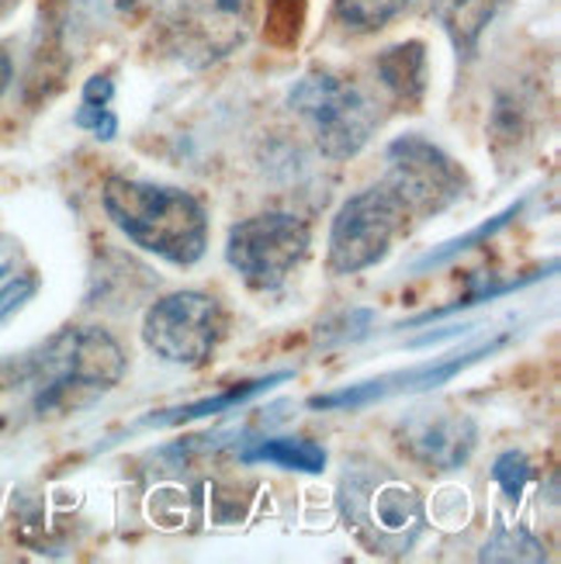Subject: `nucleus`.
I'll list each match as a JSON object with an SVG mask.
<instances>
[{
    "mask_svg": "<svg viewBox=\"0 0 561 564\" xmlns=\"http://www.w3.org/2000/svg\"><path fill=\"white\" fill-rule=\"evenodd\" d=\"M0 384H35V412H73L111 391L126 375V350L101 326H69L29 360L4 367Z\"/></svg>",
    "mask_w": 561,
    "mask_h": 564,
    "instance_id": "obj_1",
    "label": "nucleus"
},
{
    "mask_svg": "<svg viewBox=\"0 0 561 564\" xmlns=\"http://www.w3.org/2000/svg\"><path fill=\"white\" fill-rule=\"evenodd\" d=\"M101 205L129 242L174 267H194L208 250L205 205L184 187L111 177L101 191Z\"/></svg>",
    "mask_w": 561,
    "mask_h": 564,
    "instance_id": "obj_2",
    "label": "nucleus"
},
{
    "mask_svg": "<svg viewBox=\"0 0 561 564\" xmlns=\"http://www.w3.org/2000/svg\"><path fill=\"white\" fill-rule=\"evenodd\" d=\"M339 512L347 530L371 554L402 557L427 530V506L420 492L388 468H350L339 481Z\"/></svg>",
    "mask_w": 561,
    "mask_h": 564,
    "instance_id": "obj_3",
    "label": "nucleus"
},
{
    "mask_svg": "<svg viewBox=\"0 0 561 564\" xmlns=\"http://www.w3.org/2000/svg\"><path fill=\"white\" fill-rule=\"evenodd\" d=\"M288 105L312 129L326 160H354L381 126V108L357 80L336 73H309L288 94Z\"/></svg>",
    "mask_w": 561,
    "mask_h": 564,
    "instance_id": "obj_4",
    "label": "nucleus"
},
{
    "mask_svg": "<svg viewBox=\"0 0 561 564\" xmlns=\"http://www.w3.org/2000/svg\"><path fill=\"white\" fill-rule=\"evenodd\" d=\"M253 32V0H160L157 42L191 69L229 59Z\"/></svg>",
    "mask_w": 561,
    "mask_h": 564,
    "instance_id": "obj_5",
    "label": "nucleus"
},
{
    "mask_svg": "<svg viewBox=\"0 0 561 564\" xmlns=\"http://www.w3.org/2000/svg\"><path fill=\"white\" fill-rule=\"evenodd\" d=\"M312 229L291 212L242 218L226 236V263L253 291H278L309 257Z\"/></svg>",
    "mask_w": 561,
    "mask_h": 564,
    "instance_id": "obj_6",
    "label": "nucleus"
},
{
    "mask_svg": "<svg viewBox=\"0 0 561 564\" xmlns=\"http://www.w3.org/2000/svg\"><path fill=\"white\" fill-rule=\"evenodd\" d=\"M409 215L396 202V194L385 184L357 191L339 205L330 226V253L326 267L336 278H350L381 263L392 250L396 236L406 232Z\"/></svg>",
    "mask_w": 561,
    "mask_h": 564,
    "instance_id": "obj_7",
    "label": "nucleus"
},
{
    "mask_svg": "<svg viewBox=\"0 0 561 564\" xmlns=\"http://www.w3.org/2000/svg\"><path fill=\"white\" fill-rule=\"evenodd\" d=\"M385 160L388 177L381 184L396 194L409 218H433L468 194V174L461 163L417 132L399 135L385 150Z\"/></svg>",
    "mask_w": 561,
    "mask_h": 564,
    "instance_id": "obj_8",
    "label": "nucleus"
},
{
    "mask_svg": "<svg viewBox=\"0 0 561 564\" xmlns=\"http://www.w3.org/2000/svg\"><path fill=\"white\" fill-rule=\"evenodd\" d=\"M226 336V312L205 291H174L150 305L142 318V343L160 360L202 367Z\"/></svg>",
    "mask_w": 561,
    "mask_h": 564,
    "instance_id": "obj_9",
    "label": "nucleus"
},
{
    "mask_svg": "<svg viewBox=\"0 0 561 564\" xmlns=\"http://www.w3.org/2000/svg\"><path fill=\"white\" fill-rule=\"evenodd\" d=\"M506 343V336H496L489 343H482L475 350H461L441 360H430V364H417L409 371H392V375H381L371 381H360V384H347V388H336L326 391V395H312L309 409H320V412H336V409H364V405H375V402H388V399H399V395H420V391H433L447 381H454L461 371H468L472 364H478L482 357L496 354Z\"/></svg>",
    "mask_w": 561,
    "mask_h": 564,
    "instance_id": "obj_10",
    "label": "nucleus"
},
{
    "mask_svg": "<svg viewBox=\"0 0 561 564\" xmlns=\"http://www.w3.org/2000/svg\"><path fill=\"white\" fill-rule=\"evenodd\" d=\"M399 451L430 471L465 468L478 447V426L468 412L454 409H417L396 426Z\"/></svg>",
    "mask_w": 561,
    "mask_h": 564,
    "instance_id": "obj_11",
    "label": "nucleus"
},
{
    "mask_svg": "<svg viewBox=\"0 0 561 564\" xmlns=\"http://www.w3.org/2000/svg\"><path fill=\"white\" fill-rule=\"evenodd\" d=\"M375 77L385 97L402 111H420L430 90V56L423 42H399L388 45L375 59Z\"/></svg>",
    "mask_w": 561,
    "mask_h": 564,
    "instance_id": "obj_12",
    "label": "nucleus"
},
{
    "mask_svg": "<svg viewBox=\"0 0 561 564\" xmlns=\"http://www.w3.org/2000/svg\"><path fill=\"white\" fill-rule=\"evenodd\" d=\"M503 0H430V14L441 24L457 56H475L485 29L496 21Z\"/></svg>",
    "mask_w": 561,
    "mask_h": 564,
    "instance_id": "obj_13",
    "label": "nucleus"
},
{
    "mask_svg": "<svg viewBox=\"0 0 561 564\" xmlns=\"http://www.w3.org/2000/svg\"><path fill=\"white\" fill-rule=\"evenodd\" d=\"M295 375L291 371H278V375H267L260 381H247L239 388H229L223 395L215 399H202V402H191V405H181V409H166V412H153L145 415L139 426H181V423H194V420H208V415H223V412H233L239 405H247L250 399L263 395V391H271L274 384H284Z\"/></svg>",
    "mask_w": 561,
    "mask_h": 564,
    "instance_id": "obj_14",
    "label": "nucleus"
},
{
    "mask_svg": "<svg viewBox=\"0 0 561 564\" xmlns=\"http://www.w3.org/2000/svg\"><path fill=\"white\" fill-rule=\"evenodd\" d=\"M242 464H274V468L302 471V475H320L326 468V447H320L315 440L305 436H267L257 440L253 447L239 451Z\"/></svg>",
    "mask_w": 561,
    "mask_h": 564,
    "instance_id": "obj_15",
    "label": "nucleus"
},
{
    "mask_svg": "<svg viewBox=\"0 0 561 564\" xmlns=\"http://www.w3.org/2000/svg\"><path fill=\"white\" fill-rule=\"evenodd\" d=\"M409 4L412 0H336L333 18L350 35H375L388 29L399 14H406Z\"/></svg>",
    "mask_w": 561,
    "mask_h": 564,
    "instance_id": "obj_16",
    "label": "nucleus"
},
{
    "mask_svg": "<svg viewBox=\"0 0 561 564\" xmlns=\"http://www.w3.org/2000/svg\"><path fill=\"white\" fill-rule=\"evenodd\" d=\"M524 212V202H517V205H509L506 212H499V215H493L489 223H482L478 229H472L468 236H457V239H451V242H444L441 250H430L427 257H420L417 263H412V271L417 274H427V271H436V267H444V263H451L454 257H461V253H468V250H475L478 242H489L496 232H503L514 218Z\"/></svg>",
    "mask_w": 561,
    "mask_h": 564,
    "instance_id": "obj_17",
    "label": "nucleus"
},
{
    "mask_svg": "<svg viewBox=\"0 0 561 564\" xmlns=\"http://www.w3.org/2000/svg\"><path fill=\"white\" fill-rule=\"evenodd\" d=\"M305 14H309L305 0H271L263 18V39L271 42L278 53H291L302 39Z\"/></svg>",
    "mask_w": 561,
    "mask_h": 564,
    "instance_id": "obj_18",
    "label": "nucleus"
},
{
    "mask_svg": "<svg viewBox=\"0 0 561 564\" xmlns=\"http://www.w3.org/2000/svg\"><path fill=\"white\" fill-rule=\"evenodd\" d=\"M482 561H544V547L527 530L496 527L489 544L482 547Z\"/></svg>",
    "mask_w": 561,
    "mask_h": 564,
    "instance_id": "obj_19",
    "label": "nucleus"
},
{
    "mask_svg": "<svg viewBox=\"0 0 561 564\" xmlns=\"http://www.w3.org/2000/svg\"><path fill=\"white\" fill-rule=\"evenodd\" d=\"M530 475H533V468H530V460H527L524 451H506L493 464V481L503 488L509 502H520L524 499V488H527Z\"/></svg>",
    "mask_w": 561,
    "mask_h": 564,
    "instance_id": "obj_20",
    "label": "nucleus"
},
{
    "mask_svg": "<svg viewBox=\"0 0 561 564\" xmlns=\"http://www.w3.org/2000/svg\"><path fill=\"white\" fill-rule=\"evenodd\" d=\"M73 126L94 132V139L111 142L118 135V115L108 105H84L80 101V111L73 115Z\"/></svg>",
    "mask_w": 561,
    "mask_h": 564,
    "instance_id": "obj_21",
    "label": "nucleus"
},
{
    "mask_svg": "<svg viewBox=\"0 0 561 564\" xmlns=\"http://www.w3.org/2000/svg\"><path fill=\"white\" fill-rule=\"evenodd\" d=\"M35 291H39L35 274H18L0 288V323H8L11 315H18L24 305H29L35 299Z\"/></svg>",
    "mask_w": 561,
    "mask_h": 564,
    "instance_id": "obj_22",
    "label": "nucleus"
},
{
    "mask_svg": "<svg viewBox=\"0 0 561 564\" xmlns=\"http://www.w3.org/2000/svg\"><path fill=\"white\" fill-rule=\"evenodd\" d=\"M111 97H115V80L108 73H97V77L84 84V105H111Z\"/></svg>",
    "mask_w": 561,
    "mask_h": 564,
    "instance_id": "obj_23",
    "label": "nucleus"
},
{
    "mask_svg": "<svg viewBox=\"0 0 561 564\" xmlns=\"http://www.w3.org/2000/svg\"><path fill=\"white\" fill-rule=\"evenodd\" d=\"M11 77H14V63H11V56H8V48H0V97L8 94Z\"/></svg>",
    "mask_w": 561,
    "mask_h": 564,
    "instance_id": "obj_24",
    "label": "nucleus"
},
{
    "mask_svg": "<svg viewBox=\"0 0 561 564\" xmlns=\"http://www.w3.org/2000/svg\"><path fill=\"white\" fill-rule=\"evenodd\" d=\"M8 274H11V267H8V263H0V281H4Z\"/></svg>",
    "mask_w": 561,
    "mask_h": 564,
    "instance_id": "obj_25",
    "label": "nucleus"
}]
</instances>
